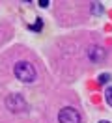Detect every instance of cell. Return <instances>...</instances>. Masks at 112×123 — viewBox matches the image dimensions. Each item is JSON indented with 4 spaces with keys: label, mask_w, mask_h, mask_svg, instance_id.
<instances>
[{
    "label": "cell",
    "mask_w": 112,
    "mask_h": 123,
    "mask_svg": "<svg viewBox=\"0 0 112 123\" xmlns=\"http://www.w3.org/2000/svg\"><path fill=\"white\" fill-rule=\"evenodd\" d=\"M13 73L15 77L19 78L21 82H24V84H32L34 80H36V69L32 67V63H28V62H17L13 67Z\"/></svg>",
    "instance_id": "1"
},
{
    "label": "cell",
    "mask_w": 112,
    "mask_h": 123,
    "mask_svg": "<svg viewBox=\"0 0 112 123\" xmlns=\"http://www.w3.org/2000/svg\"><path fill=\"white\" fill-rule=\"evenodd\" d=\"M6 106L9 108L11 112L21 114V112H26L28 105H26V101H24V97H22V95H19V93H13V95H9V97L6 99Z\"/></svg>",
    "instance_id": "2"
},
{
    "label": "cell",
    "mask_w": 112,
    "mask_h": 123,
    "mask_svg": "<svg viewBox=\"0 0 112 123\" xmlns=\"http://www.w3.org/2000/svg\"><path fill=\"white\" fill-rule=\"evenodd\" d=\"M58 121L60 123H80V114L75 110V108H62L58 114Z\"/></svg>",
    "instance_id": "3"
},
{
    "label": "cell",
    "mask_w": 112,
    "mask_h": 123,
    "mask_svg": "<svg viewBox=\"0 0 112 123\" xmlns=\"http://www.w3.org/2000/svg\"><path fill=\"white\" fill-rule=\"evenodd\" d=\"M88 58H90V62H93V63H99V62H103L105 60V50L101 49V47H90L88 49Z\"/></svg>",
    "instance_id": "4"
},
{
    "label": "cell",
    "mask_w": 112,
    "mask_h": 123,
    "mask_svg": "<svg viewBox=\"0 0 112 123\" xmlns=\"http://www.w3.org/2000/svg\"><path fill=\"white\" fill-rule=\"evenodd\" d=\"M105 99H106V103L112 106V86H108V88L105 90Z\"/></svg>",
    "instance_id": "5"
},
{
    "label": "cell",
    "mask_w": 112,
    "mask_h": 123,
    "mask_svg": "<svg viewBox=\"0 0 112 123\" xmlns=\"http://www.w3.org/2000/svg\"><path fill=\"white\" fill-rule=\"evenodd\" d=\"M41 28H43V21H39V19L36 21V24H32V26H30V30H34V32H39Z\"/></svg>",
    "instance_id": "6"
},
{
    "label": "cell",
    "mask_w": 112,
    "mask_h": 123,
    "mask_svg": "<svg viewBox=\"0 0 112 123\" xmlns=\"http://www.w3.org/2000/svg\"><path fill=\"white\" fill-rule=\"evenodd\" d=\"M92 11H93L95 15H101V13H103V6H99V4H92Z\"/></svg>",
    "instance_id": "7"
},
{
    "label": "cell",
    "mask_w": 112,
    "mask_h": 123,
    "mask_svg": "<svg viewBox=\"0 0 112 123\" xmlns=\"http://www.w3.org/2000/svg\"><path fill=\"white\" fill-rule=\"evenodd\" d=\"M106 80H110V75H106V73H105V75H101V77H99V82H101V84H105Z\"/></svg>",
    "instance_id": "8"
},
{
    "label": "cell",
    "mask_w": 112,
    "mask_h": 123,
    "mask_svg": "<svg viewBox=\"0 0 112 123\" xmlns=\"http://www.w3.org/2000/svg\"><path fill=\"white\" fill-rule=\"evenodd\" d=\"M99 123H110V121H99Z\"/></svg>",
    "instance_id": "9"
}]
</instances>
